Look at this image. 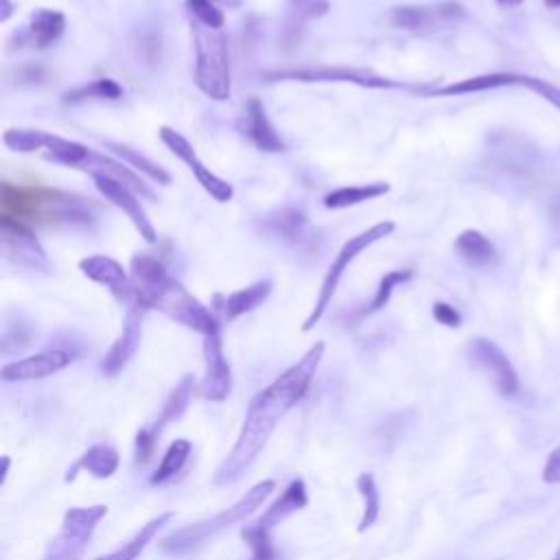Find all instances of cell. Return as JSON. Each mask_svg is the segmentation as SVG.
Segmentation results:
<instances>
[{
	"mask_svg": "<svg viewBox=\"0 0 560 560\" xmlns=\"http://www.w3.org/2000/svg\"><path fill=\"white\" fill-rule=\"evenodd\" d=\"M394 230H397V224H394V221H390V219L378 221V224L370 226V228H368V230L359 232V235L350 237L349 241H346L344 246H341V250L337 252V257L333 258V263H331L329 272L324 274V280H322V287H320L318 300H315V304H313V309H311L309 318L304 320V324H303L304 333H309V331L313 329V326L324 318L326 309H329V304L333 303V295L337 292V287H340L341 278H344V274L349 272V267L352 266V263L357 261V257H359V254H364L368 247H372V246H375V243L383 241V238L390 237Z\"/></svg>",
	"mask_w": 560,
	"mask_h": 560,
	"instance_id": "cell-6",
	"label": "cell"
},
{
	"mask_svg": "<svg viewBox=\"0 0 560 560\" xmlns=\"http://www.w3.org/2000/svg\"><path fill=\"white\" fill-rule=\"evenodd\" d=\"M0 243H3L5 258L14 266L29 269V272H49L51 269L44 246L31 230V226L23 221L0 215Z\"/></svg>",
	"mask_w": 560,
	"mask_h": 560,
	"instance_id": "cell-9",
	"label": "cell"
},
{
	"mask_svg": "<svg viewBox=\"0 0 560 560\" xmlns=\"http://www.w3.org/2000/svg\"><path fill=\"white\" fill-rule=\"evenodd\" d=\"M241 538L247 543L252 549L250 560H278V552L274 547L272 537L267 530H261L258 526H246L241 530Z\"/></svg>",
	"mask_w": 560,
	"mask_h": 560,
	"instance_id": "cell-38",
	"label": "cell"
},
{
	"mask_svg": "<svg viewBox=\"0 0 560 560\" xmlns=\"http://www.w3.org/2000/svg\"><path fill=\"white\" fill-rule=\"evenodd\" d=\"M186 9H189L193 23L201 24V27L224 29L226 15L212 0H186Z\"/></svg>",
	"mask_w": 560,
	"mask_h": 560,
	"instance_id": "cell-39",
	"label": "cell"
},
{
	"mask_svg": "<svg viewBox=\"0 0 560 560\" xmlns=\"http://www.w3.org/2000/svg\"><path fill=\"white\" fill-rule=\"evenodd\" d=\"M95 186L97 191L110 201L112 206H117L118 210H123L127 215V219L132 221L134 228L138 230V235L145 238L147 243H155L158 241V232L149 219L147 210H145L143 201L140 197L134 193L132 189H127L126 184L117 182L112 178H95Z\"/></svg>",
	"mask_w": 560,
	"mask_h": 560,
	"instance_id": "cell-16",
	"label": "cell"
},
{
	"mask_svg": "<svg viewBox=\"0 0 560 560\" xmlns=\"http://www.w3.org/2000/svg\"><path fill=\"white\" fill-rule=\"evenodd\" d=\"M15 14V5L12 0H0V23H7Z\"/></svg>",
	"mask_w": 560,
	"mask_h": 560,
	"instance_id": "cell-45",
	"label": "cell"
},
{
	"mask_svg": "<svg viewBox=\"0 0 560 560\" xmlns=\"http://www.w3.org/2000/svg\"><path fill=\"white\" fill-rule=\"evenodd\" d=\"M77 359V352L70 349H51L38 355L18 359L14 364H7L0 370V377L5 381H40V378L53 377L69 368Z\"/></svg>",
	"mask_w": 560,
	"mask_h": 560,
	"instance_id": "cell-15",
	"label": "cell"
},
{
	"mask_svg": "<svg viewBox=\"0 0 560 560\" xmlns=\"http://www.w3.org/2000/svg\"><path fill=\"white\" fill-rule=\"evenodd\" d=\"M106 149L107 152H112L117 158H121V163H126L127 167H134L138 171V173L147 175L149 180L155 184H171V175L167 169H163L160 164H155L154 160H149L147 155H143L138 152V149L129 147V145H123V143H112V140H106Z\"/></svg>",
	"mask_w": 560,
	"mask_h": 560,
	"instance_id": "cell-30",
	"label": "cell"
},
{
	"mask_svg": "<svg viewBox=\"0 0 560 560\" xmlns=\"http://www.w3.org/2000/svg\"><path fill=\"white\" fill-rule=\"evenodd\" d=\"M204 381L200 386L201 397L212 403L226 401L232 390V370L226 359L221 329L204 335Z\"/></svg>",
	"mask_w": 560,
	"mask_h": 560,
	"instance_id": "cell-14",
	"label": "cell"
},
{
	"mask_svg": "<svg viewBox=\"0 0 560 560\" xmlns=\"http://www.w3.org/2000/svg\"><path fill=\"white\" fill-rule=\"evenodd\" d=\"M195 44V84L212 101H228L232 97V70L228 38L221 29H206L191 24Z\"/></svg>",
	"mask_w": 560,
	"mask_h": 560,
	"instance_id": "cell-4",
	"label": "cell"
},
{
	"mask_svg": "<svg viewBox=\"0 0 560 560\" xmlns=\"http://www.w3.org/2000/svg\"><path fill=\"white\" fill-rule=\"evenodd\" d=\"M523 75L517 72H489V75H475L469 79L453 81V84L432 88V90H423L425 97H462V95H477V92L497 90V88L506 86H521Z\"/></svg>",
	"mask_w": 560,
	"mask_h": 560,
	"instance_id": "cell-23",
	"label": "cell"
},
{
	"mask_svg": "<svg viewBox=\"0 0 560 560\" xmlns=\"http://www.w3.org/2000/svg\"><path fill=\"white\" fill-rule=\"evenodd\" d=\"M123 97V88L121 84L110 79V77H101V79L90 81V84L77 86L66 90L61 95V101L70 103V106H77V103H86V101H118Z\"/></svg>",
	"mask_w": 560,
	"mask_h": 560,
	"instance_id": "cell-31",
	"label": "cell"
},
{
	"mask_svg": "<svg viewBox=\"0 0 560 560\" xmlns=\"http://www.w3.org/2000/svg\"><path fill=\"white\" fill-rule=\"evenodd\" d=\"M521 86H526L527 90L537 92L538 97L546 98L547 103H552L556 110H560V88L547 84V81H543V79H537V77H527V75H523Z\"/></svg>",
	"mask_w": 560,
	"mask_h": 560,
	"instance_id": "cell-41",
	"label": "cell"
},
{
	"mask_svg": "<svg viewBox=\"0 0 560 560\" xmlns=\"http://www.w3.org/2000/svg\"><path fill=\"white\" fill-rule=\"evenodd\" d=\"M543 480L547 484H560V447L554 449L547 458L546 469H543Z\"/></svg>",
	"mask_w": 560,
	"mask_h": 560,
	"instance_id": "cell-44",
	"label": "cell"
},
{
	"mask_svg": "<svg viewBox=\"0 0 560 560\" xmlns=\"http://www.w3.org/2000/svg\"><path fill=\"white\" fill-rule=\"evenodd\" d=\"M79 171H86V173L92 175V178H112L117 180V182L126 184L127 189H132L136 195L147 197V200H155V193L143 182V178H140L138 173L129 171V167H126L121 160H114L110 155L98 154L95 149H90V154H88L86 163L81 164Z\"/></svg>",
	"mask_w": 560,
	"mask_h": 560,
	"instance_id": "cell-22",
	"label": "cell"
},
{
	"mask_svg": "<svg viewBox=\"0 0 560 560\" xmlns=\"http://www.w3.org/2000/svg\"><path fill=\"white\" fill-rule=\"evenodd\" d=\"M547 9H560V0H543Z\"/></svg>",
	"mask_w": 560,
	"mask_h": 560,
	"instance_id": "cell-48",
	"label": "cell"
},
{
	"mask_svg": "<svg viewBox=\"0 0 560 560\" xmlns=\"http://www.w3.org/2000/svg\"><path fill=\"white\" fill-rule=\"evenodd\" d=\"M195 387H197L195 375H184L182 378H180V383L173 387V392L169 394V398L164 401L163 409H160L158 420H155V425L152 427L155 434H163L169 423H175V420L182 418V414L189 409L191 401H193Z\"/></svg>",
	"mask_w": 560,
	"mask_h": 560,
	"instance_id": "cell-28",
	"label": "cell"
},
{
	"mask_svg": "<svg viewBox=\"0 0 560 560\" xmlns=\"http://www.w3.org/2000/svg\"><path fill=\"white\" fill-rule=\"evenodd\" d=\"M552 560H560V547H558V552H556V556H554Z\"/></svg>",
	"mask_w": 560,
	"mask_h": 560,
	"instance_id": "cell-49",
	"label": "cell"
},
{
	"mask_svg": "<svg viewBox=\"0 0 560 560\" xmlns=\"http://www.w3.org/2000/svg\"><path fill=\"white\" fill-rule=\"evenodd\" d=\"M107 515V506L70 508L64 515L60 537L53 538L46 549L44 560H79L95 534L98 521Z\"/></svg>",
	"mask_w": 560,
	"mask_h": 560,
	"instance_id": "cell-8",
	"label": "cell"
},
{
	"mask_svg": "<svg viewBox=\"0 0 560 560\" xmlns=\"http://www.w3.org/2000/svg\"><path fill=\"white\" fill-rule=\"evenodd\" d=\"M412 276H414L412 269H394V272H387L386 276L378 280V287L375 292V298H372V303H370V309H368V313H377V311L386 309L387 303H390L394 289H397L398 285H406L407 280H412Z\"/></svg>",
	"mask_w": 560,
	"mask_h": 560,
	"instance_id": "cell-37",
	"label": "cell"
},
{
	"mask_svg": "<svg viewBox=\"0 0 560 560\" xmlns=\"http://www.w3.org/2000/svg\"><path fill=\"white\" fill-rule=\"evenodd\" d=\"M49 132L42 129H31V127H12L5 132L3 143L7 145L12 152L18 154H35L44 152L46 143H49Z\"/></svg>",
	"mask_w": 560,
	"mask_h": 560,
	"instance_id": "cell-35",
	"label": "cell"
},
{
	"mask_svg": "<svg viewBox=\"0 0 560 560\" xmlns=\"http://www.w3.org/2000/svg\"><path fill=\"white\" fill-rule=\"evenodd\" d=\"M118 451L110 447V444L101 443L95 444L72 464V469H69L66 473V481H75V477L79 475V471H88L92 477H98V480H106V477H112L118 469Z\"/></svg>",
	"mask_w": 560,
	"mask_h": 560,
	"instance_id": "cell-27",
	"label": "cell"
},
{
	"mask_svg": "<svg viewBox=\"0 0 560 560\" xmlns=\"http://www.w3.org/2000/svg\"><path fill=\"white\" fill-rule=\"evenodd\" d=\"M499 7H506V9H515V7H521L523 0H495Z\"/></svg>",
	"mask_w": 560,
	"mask_h": 560,
	"instance_id": "cell-46",
	"label": "cell"
},
{
	"mask_svg": "<svg viewBox=\"0 0 560 560\" xmlns=\"http://www.w3.org/2000/svg\"><path fill=\"white\" fill-rule=\"evenodd\" d=\"M274 283L269 278L258 280V283L250 285V287L237 289L235 294L221 298V315L226 322H235L241 315L250 313V311L258 309L263 303L272 295Z\"/></svg>",
	"mask_w": 560,
	"mask_h": 560,
	"instance_id": "cell-24",
	"label": "cell"
},
{
	"mask_svg": "<svg viewBox=\"0 0 560 560\" xmlns=\"http://www.w3.org/2000/svg\"><path fill=\"white\" fill-rule=\"evenodd\" d=\"M466 15V9L455 0L438 5H398L387 14V20L394 29L403 31H427L438 24L458 23Z\"/></svg>",
	"mask_w": 560,
	"mask_h": 560,
	"instance_id": "cell-12",
	"label": "cell"
},
{
	"mask_svg": "<svg viewBox=\"0 0 560 560\" xmlns=\"http://www.w3.org/2000/svg\"><path fill=\"white\" fill-rule=\"evenodd\" d=\"M238 129L257 149L266 154L285 152V140L269 121L266 106L258 98H250L238 118Z\"/></svg>",
	"mask_w": 560,
	"mask_h": 560,
	"instance_id": "cell-19",
	"label": "cell"
},
{
	"mask_svg": "<svg viewBox=\"0 0 560 560\" xmlns=\"http://www.w3.org/2000/svg\"><path fill=\"white\" fill-rule=\"evenodd\" d=\"M79 269L92 283L107 287V292H110L118 303L126 304L127 309L138 307V295L136 287H134L132 274L118 261H114L110 257H103V254H95V257H88L84 261H79Z\"/></svg>",
	"mask_w": 560,
	"mask_h": 560,
	"instance_id": "cell-13",
	"label": "cell"
},
{
	"mask_svg": "<svg viewBox=\"0 0 560 560\" xmlns=\"http://www.w3.org/2000/svg\"><path fill=\"white\" fill-rule=\"evenodd\" d=\"M274 490H276V481L274 480L258 481V484L252 486L235 506L226 508L224 512H219V515H215L212 518L191 523V526L180 527V530L167 534L164 538H160L158 547L163 549V552L173 554V556H182V554L193 552V549L204 546L209 538L217 537V534L228 530V527H232L238 521H246L247 517L254 515L258 508L266 504V499Z\"/></svg>",
	"mask_w": 560,
	"mask_h": 560,
	"instance_id": "cell-3",
	"label": "cell"
},
{
	"mask_svg": "<svg viewBox=\"0 0 560 560\" xmlns=\"http://www.w3.org/2000/svg\"><path fill=\"white\" fill-rule=\"evenodd\" d=\"M469 357L477 370L484 372L490 386L495 387L501 397H517L518 390H521V381H518V375L512 361L508 359L506 352L501 350L495 341L486 340V337H475L469 344Z\"/></svg>",
	"mask_w": 560,
	"mask_h": 560,
	"instance_id": "cell-10",
	"label": "cell"
},
{
	"mask_svg": "<svg viewBox=\"0 0 560 560\" xmlns=\"http://www.w3.org/2000/svg\"><path fill=\"white\" fill-rule=\"evenodd\" d=\"M324 350V341L313 344L298 364L285 370L276 381L269 383L266 390H261L252 398L235 447L228 453L224 464L217 469L215 484L237 481L238 477L250 469L254 460L266 449L269 435L278 427L285 414H287L295 403L303 401L311 381H313L315 372H318L320 364H322Z\"/></svg>",
	"mask_w": 560,
	"mask_h": 560,
	"instance_id": "cell-1",
	"label": "cell"
},
{
	"mask_svg": "<svg viewBox=\"0 0 560 560\" xmlns=\"http://www.w3.org/2000/svg\"><path fill=\"white\" fill-rule=\"evenodd\" d=\"M390 193V184L387 182H372L361 186H341V189L331 191L324 197V206L329 210H341L350 209V206L364 204V201L378 200V197Z\"/></svg>",
	"mask_w": 560,
	"mask_h": 560,
	"instance_id": "cell-29",
	"label": "cell"
},
{
	"mask_svg": "<svg viewBox=\"0 0 560 560\" xmlns=\"http://www.w3.org/2000/svg\"><path fill=\"white\" fill-rule=\"evenodd\" d=\"M191 453H193V444H191L189 440H175V443L167 449V453H164L163 462H160L158 471L152 475L149 484L160 486L167 484L169 480H173V477L184 469L186 462H189Z\"/></svg>",
	"mask_w": 560,
	"mask_h": 560,
	"instance_id": "cell-34",
	"label": "cell"
},
{
	"mask_svg": "<svg viewBox=\"0 0 560 560\" xmlns=\"http://www.w3.org/2000/svg\"><path fill=\"white\" fill-rule=\"evenodd\" d=\"M88 154H90V147L86 145L77 143V140H69L61 136H53L51 134L49 143L44 147V158L51 160V163L64 164L69 169H79L81 164L86 163Z\"/></svg>",
	"mask_w": 560,
	"mask_h": 560,
	"instance_id": "cell-32",
	"label": "cell"
},
{
	"mask_svg": "<svg viewBox=\"0 0 560 560\" xmlns=\"http://www.w3.org/2000/svg\"><path fill=\"white\" fill-rule=\"evenodd\" d=\"M0 215L14 217L23 224L92 230L97 226V206L77 193L42 186L0 184Z\"/></svg>",
	"mask_w": 560,
	"mask_h": 560,
	"instance_id": "cell-2",
	"label": "cell"
},
{
	"mask_svg": "<svg viewBox=\"0 0 560 560\" xmlns=\"http://www.w3.org/2000/svg\"><path fill=\"white\" fill-rule=\"evenodd\" d=\"M158 134H160V140L164 143V147H167L175 158L182 160L186 167H189L191 173L195 175V180L200 182L201 189H204L212 200L219 201V204H228V201L235 197V189H232V184L226 182V180L219 178L217 173H212V171L201 163L200 155H197L195 152V147L189 143V138H184L182 134L175 132V129H171V127H160Z\"/></svg>",
	"mask_w": 560,
	"mask_h": 560,
	"instance_id": "cell-11",
	"label": "cell"
},
{
	"mask_svg": "<svg viewBox=\"0 0 560 560\" xmlns=\"http://www.w3.org/2000/svg\"><path fill=\"white\" fill-rule=\"evenodd\" d=\"M147 311L140 307L127 309L126 322H123V333L117 337V341L110 346L107 355L103 357L101 370L106 377L121 375L123 368L129 364L134 355H136L140 341H143V318Z\"/></svg>",
	"mask_w": 560,
	"mask_h": 560,
	"instance_id": "cell-17",
	"label": "cell"
},
{
	"mask_svg": "<svg viewBox=\"0 0 560 560\" xmlns=\"http://www.w3.org/2000/svg\"><path fill=\"white\" fill-rule=\"evenodd\" d=\"M263 230L283 243V246L294 247V250H304V247L313 243L307 215H304V210L295 209V206L278 209L272 215H267L263 219Z\"/></svg>",
	"mask_w": 560,
	"mask_h": 560,
	"instance_id": "cell-18",
	"label": "cell"
},
{
	"mask_svg": "<svg viewBox=\"0 0 560 560\" xmlns=\"http://www.w3.org/2000/svg\"><path fill=\"white\" fill-rule=\"evenodd\" d=\"M357 490L364 497V517L359 521V532H366L377 523L378 515H381V495H378L377 481L370 473H361L357 477Z\"/></svg>",
	"mask_w": 560,
	"mask_h": 560,
	"instance_id": "cell-36",
	"label": "cell"
},
{
	"mask_svg": "<svg viewBox=\"0 0 560 560\" xmlns=\"http://www.w3.org/2000/svg\"><path fill=\"white\" fill-rule=\"evenodd\" d=\"M15 77L20 79V84H42L46 79V69L40 64H29L15 70Z\"/></svg>",
	"mask_w": 560,
	"mask_h": 560,
	"instance_id": "cell-43",
	"label": "cell"
},
{
	"mask_svg": "<svg viewBox=\"0 0 560 560\" xmlns=\"http://www.w3.org/2000/svg\"><path fill=\"white\" fill-rule=\"evenodd\" d=\"M66 31V15L55 9H35L31 14L29 24L24 29H20L14 38H18V49H29L44 51L49 46H53L57 40L64 35Z\"/></svg>",
	"mask_w": 560,
	"mask_h": 560,
	"instance_id": "cell-21",
	"label": "cell"
},
{
	"mask_svg": "<svg viewBox=\"0 0 560 560\" xmlns=\"http://www.w3.org/2000/svg\"><path fill=\"white\" fill-rule=\"evenodd\" d=\"M171 518H173V512H164V515L152 518V521H149L147 526H145L143 530L132 538V541H127L126 546H123L121 549H117V552L107 554V556H101L97 560H138L140 554L145 552V547L154 541L160 527L167 526Z\"/></svg>",
	"mask_w": 560,
	"mask_h": 560,
	"instance_id": "cell-33",
	"label": "cell"
},
{
	"mask_svg": "<svg viewBox=\"0 0 560 560\" xmlns=\"http://www.w3.org/2000/svg\"><path fill=\"white\" fill-rule=\"evenodd\" d=\"M432 313L435 322L447 326V329H460V326H462V315H460V311L455 309L453 304L435 303Z\"/></svg>",
	"mask_w": 560,
	"mask_h": 560,
	"instance_id": "cell-42",
	"label": "cell"
},
{
	"mask_svg": "<svg viewBox=\"0 0 560 560\" xmlns=\"http://www.w3.org/2000/svg\"><path fill=\"white\" fill-rule=\"evenodd\" d=\"M160 434H155L152 427L140 429L136 434V464H147L152 460L155 447H158Z\"/></svg>",
	"mask_w": 560,
	"mask_h": 560,
	"instance_id": "cell-40",
	"label": "cell"
},
{
	"mask_svg": "<svg viewBox=\"0 0 560 560\" xmlns=\"http://www.w3.org/2000/svg\"><path fill=\"white\" fill-rule=\"evenodd\" d=\"M455 252L460 254L464 263L477 269H489L499 261V252H497L495 243L486 235H481L480 230L460 232L458 238H455Z\"/></svg>",
	"mask_w": 560,
	"mask_h": 560,
	"instance_id": "cell-26",
	"label": "cell"
},
{
	"mask_svg": "<svg viewBox=\"0 0 560 560\" xmlns=\"http://www.w3.org/2000/svg\"><path fill=\"white\" fill-rule=\"evenodd\" d=\"M331 12L329 0H285V23L280 27L278 40L285 51H292L300 44L304 24L311 20L324 18Z\"/></svg>",
	"mask_w": 560,
	"mask_h": 560,
	"instance_id": "cell-20",
	"label": "cell"
},
{
	"mask_svg": "<svg viewBox=\"0 0 560 560\" xmlns=\"http://www.w3.org/2000/svg\"><path fill=\"white\" fill-rule=\"evenodd\" d=\"M145 309H158L173 322L186 326V329L195 331V333L209 335L212 331L221 329L219 320H217L215 311H210L206 304H201L184 285L173 276H169L164 283H160L152 294L145 295L143 300Z\"/></svg>",
	"mask_w": 560,
	"mask_h": 560,
	"instance_id": "cell-5",
	"label": "cell"
},
{
	"mask_svg": "<svg viewBox=\"0 0 560 560\" xmlns=\"http://www.w3.org/2000/svg\"><path fill=\"white\" fill-rule=\"evenodd\" d=\"M307 504H309L307 486H304L303 480H294L292 484H289L287 489H285L283 495H280L278 499L267 508L266 515L258 518V521L254 523V526H258V527H261V530L272 532V527L280 526V523H283L285 518L292 517L294 512L303 510V508L307 506Z\"/></svg>",
	"mask_w": 560,
	"mask_h": 560,
	"instance_id": "cell-25",
	"label": "cell"
},
{
	"mask_svg": "<svg viewBox=\"0 0 560 560\" xmlns=\"http://www.w3.org/2000/svg\"><path fill=\"white\" fill-rule=\"evenodd\" d=\"M266 81H303V84H352L368 90H403L420 92V88L407 86L403 81L387 79L368 69H349V66H309V69L274 70L266 72Z\"/></svg>",
	"mask_w": 560,
	"mask_h": 560,
	"instance_id": "cell-7",
	"label": "cell"
},
{
	"mask_svg": "<svg viewBox=\"0 0 560 560\" xmlns=\"http://www.w3.org/2000/svg\"><path fill=\"white\" fill-rule=\"evenodd\" d=\"M9 464H12V460L5 455L3 458V473H0V484H5V480H7V471H9Z\"/></svg>",
	"mask_w": 560,
	"mask_h": 560,
	"instance_id": "cell-47",
	"label": "cell"
}]
</instances>
